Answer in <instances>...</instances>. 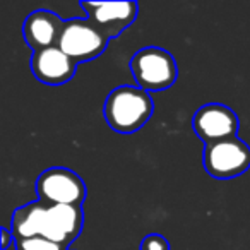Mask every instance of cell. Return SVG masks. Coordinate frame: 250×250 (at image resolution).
<instances>
[{
    "instance_id": "cell-1",
    "label": "cell",
    "mask_w": 250,
    "mask_h": 250,
    "mask_svg": "<svg viewBox=\"0 0 250 250\" xmlns=\"http://www.w3.org/2000/svg\"><path fill=\"white\" fill-rule=\"evenodd\" d=\"M84 226V211L79 206L55 204L42 201L29 202L12 214L11 231L16 240L45 236L69 249L81 235Z\"/></svg>"
},
{
    "instance_id": "cell-2",
    "label": "cell",
    "mask_w": 250,
    "mask_h": 250,
    "mask_svg": "<svg viewBox=\"0 0 250 250\" xmlns=\"http://www.w3.org/2000/svg\"><path fill=\"white\" fill-rule=\"evenodd\" d=\"M104 120L118 134L143 129L154 113L153 98L137 86H118L104 100Z\"/></svg>"
},
{
    "instance_id": "cell-3",
    "label": "cell",
    "mask_w": 250,
    "mask_h": 250,
    "mask_svg": "<svg viewBox=\"0 0 250 250\" xmlns=\"http://www.w3.org/2000/svg\"><path fill=\"white\" fill-rule=\"evenodd\" d=\"M130 72L137 87L153 93L173 86L178 76V67L168 50L146 46L130 59Z\"/></svg>"
},
{
    "instance_id": "cell-4",
    "label": "cell",
    "mask_w": 250,
    "mask_h": 250,
    "mask_svg": "<svg viewBox=\"0 0 250 250\" xmlns=\"http://www.w3.org/2000/svg\"><path fill=\"white\" fill-rule=\"evenodd\" d=\"M202 167L216 180H231L250 168V146L238 137L204 146Z\"/></svg>"
},
{
    "instance_id": "cell-5",
    "label": "cell",
    "mask_w": 250,
    "mask_h": 250,
    "mask_svg": "<svg viewBox=\"0 0 250 250\" xmlns=\"http://www.w3.org/2000/svg\"><path fill=\"white\" fill-rule=\"evenodd\" d=\"M38 201L45 204H65L83 208L87 188L83 178L69 168L55 167L43 171L36 180Z\"/></svg>"
},
{
    "instance_id": "cell-6",
    "label": "cell",
    "mask_w": 250,
    "mask_h": 250,
    "mask_svg": "<svg viewBox=\"0 0 250 250\" xmlns=\"http://www.w3.org/2000/svg\"><path fill=\"white\" fill-rule=\"evenodd\" d=\"M110 40L89 21V19H69L63 24V31L60 36L59 48L65 55H69L76 63L89 62L106 50Z\"/></svg>"
},
{
    "instance_id": "cell-7",
    "label": "cell",
    "mask_w": 250,
    "mask_h": 250,
    "mask_svg": "<svg viewBox=\"0 0 250 250\" xmlns=\"http://www.w3.org/2000/svg\"><path fill=\"white\" fill-rule=\"evenodd\" d=\"M192 129L199 139L208 144L236 137L240 129V120L236 113L221 103H208L195 111L192 118Z\"/></svg>"
},
{
    "instance_id": "cell-8",
    "label": "cell",
    "mask_w": 250,
    "mask_h": 250,
    "mask_svg": "<svg viewBox=\"0 0 250 250\" xmlns=\"http://www.w3.org/2000/svg\"><path fill=\"white\" fill-rule=\"evenodd\" d=\"M79 5L86 11V18L108 40L124 33L139 14L137 2H81Z\"/></svg>"
},
{
    "instance_id": "cell-9",
    "label": "cell",
    "mask_w": 250,
    "mask_h": 250,
    "mask_svg": "<svg viewBox=\"0 0 250 250\" xmlns=\"http://www.w3.org/2000/svg\"><path fill=\"white\" fill-rule=\"evenodd\" d=\"M77 63L59 46L38 50L31 55V70L35 77L48 86H62L76 74Z\"/></svg>"
},
{
    "instance_id": "cell-10",
    "label": "cell",
    "mask_w": 250,
    "mask_h": 250,
    "mask_svg": "<svg viewBox=\"0 0 250 250\" xmlns=\"http://www.w3.org/2000/svg\"><path fill=\"white\" fill-rule=\"evenodd\" d=\"M63 24L65 21H62L57 14L40 9V11L31 12L24 19L22 36H24V42L31 46L33 52L52 48V46L59 45Z\"/></svg>"
},
{
    "instance_id": "cell-11",
    "label": "cell",
    "mask_w": 250,
    "mask_h": 250,
    "mask_svg": "<svg viewBox=\"0 0 250 250\" xmlns=\"http://www.w3.org/2000/svg\"><path fill=\"white\" fill-rule=\"evenodd\" d=\"M16 250H69L45 236H31V238L16 240Z\"/></svg>"
},
{
    "instance_id": "cell-12",
    "label": "cell",
    "mask_w": 250,
    "mask_h": 250,
    "mask_svg": "<svg viewBox=\"0 0 250 250\" xmlns=\"http://www.w3.org/2000/svg\"><path fill=\"white\" fill-rule=\"evenodd\" d=\"M141 250H170V243L165 236L151 233L144 236V240L141 242Z\"/></svg>"
},
{
    "instance_id": "cell-13",
    "label": "cell",
    "mask_w": 250,
    "mask_h": 250,
    "mask_svg": "<svg viewBox=\"0 0 250 250\" xmlns=\"http://www.w3.org/2000/svg\"><path fill=\"white\" fill-rule=\"evenodd\" d=\"M0 238H2V247H0L2 250H7L12 243H16V238H14V235H12L11 228H2V229H0Z\"/></svg>"
}]
</instances>
